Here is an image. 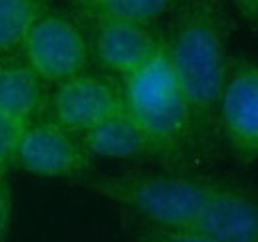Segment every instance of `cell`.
I'll return each instance as SVG.
<instances>
[{
	"mask_svg": "<svg viewBox=\"0 0 258 242\" xmlns=\"http://www.w3.org/2000/svg\"><path fill=\"white\" fill-rule=\"evenodd\" d=\"M187 101L197 145L217 137V107L228 72V16L221 0H183L163 36Z\"/></svg>",
	"mask_w": 258,
	"mask_h": 242,
	"instance_id": "6da1fadb",
	"label": "cell"
},
{
	"mask_svg": "<svg viewBox=\"0 0 258 242\" xmlns=\"http://www.w3.org/2000/svg\"><path fill=\"white\" fill-rule=\"evenodd\" d=\"M123 109L143 133L149 155L177 165L195 143L193 121L179 88L165 46L157 54L121 80Z\"/></svg>",
	"mask_w": 258,
	"mask_h": 242,
	"instance_id": "7a4b0ae2",
	"label": "cell"
},
{
	"mask_svg": "<svg viewBox=\"0 0 258 242\" xmlns=\"http://www.w3.org/2000/svg\"><path fill=\"white\" fill-rule=\"evenodd\" d=\"M213 181L173 171H125L94 177L88 187L123 209L135 222L195 230Z\"/></svg>",
	"mask_w": 258,
	"mask_h": 242,
	"instance_id": "3957f363",
	"label": "cell"
},
{
	"mask_svg": "<svg viewBox=\"0 0 258 242\" xmlns=\"http://www.w3.org/2000/svg\"><path fill=\"white\" fill-rule=\"evenodd\" d=\"M20 52L44 84L58 86L86 72L90 42L76 20L46 10L34 22Z\"/></svg>",
	"mask_w": 258,
	"mask_h": 242,
	"instance_id": "277c9868",
	"label": "cell"
},
{
	"mask_svg": "<svg viewBox=\"0 0 258 242\" xmlns=\"http://www.w3.org/2000/svg\"><path fill=\"white\" fill-rule=\"evenodd\" d=\"M217 133L238 163L258 161V62L230 60L217 107Z\"/></svg>",
	"mask_w": 258,
	"mask_h": 242,
	"instance_id": "5b68a950",
	"label": "cell"
},
{
	"mask_svg": "<svg viewBox=\"0 0 258 242\" xmlns=\"http://www.w3.org/2000/svg\"><path fill=\"white\" fill-rule=\"evenodd\" d=\"M92 155L78 135L52 119L32 121L20 139L14 167L46 179H74L90 169Z\"/></svg>",
	"mask_w": 258,
	"mask_h": 242,
	"instance_id": "8992f818",
	"label": "cell"
},
{
	"mask_svg": "<svg viewBox=\"0 0 258 242\" xmlns=\"http://www.w3.org/2000/svg\"><path fill=\"white\" fill-rule=\"evenodd\" d=\"M48 103L50 119L74 135H82L97 123L123 111V93L121 84L113 78L84 72L58 84Z\"/></svg>",
	"mask_w": 258,
	"mask_h": 242,
	"instance_id": "52a82bcc",
	"label": "cell"
},
{
	"mask_svg": "<svg viewBox=\"0 0 258 242\" xmlns=\"http://www.w3.org/2000/svg\"><path fill=\"white\" fill-rule=\"evenodd\" d=\"M163 36L147 24L107 20L92 24L90 54L97 64L119 82L145 66L161 48Z\"/></svg>",
	"mask_w": 258,
	"mask_h": 242,
	"instance_id": "ba28073f",
	"label": "cell"
},
{
	"mask_svg": "<svg viewBox=\"0 0 258 242\" xmlns=\"http://www.w3.org/2000/svg\"><path fill=\"white\" fill-rule=\"evenodd\" d=\"M195 230L219 242H258V193L215 179Z\"/></svg>",
	"mask_w": 258,
	"mask_h": 242,
	"instance_id": "9c48e42d",
	"label": "cell"
},
{
	"mask_svg": "<svg viewBox=\"0 0 258 242\" xmlns=\"http://www.w3.org/2000/svg\"><path fill=\"white\" fill-rule=\"evenodd\" d=\"M46 103L44 82L24 60L0 58V111L30 125Z\"/></svg>",
	"mask_w": 258,
	"mask_h": 242,
	"instance_id": "30bf717a",
	"label": "cell"
},
{
	"mask_svg": "<svg viewBox=\"0 0 258 242\" xmlns=\"http://www.w3.org/2000/svg\"><path fill=\"white\" fill-rule=\"evenodd\" d=\"M84 149L92 157H109V159H127L149 155V145L135 125V121L123 111L111 115L109 119L97 123L96 127L78 135Z\"/></svg>",
	"mask_w": 258,
	"mask_h": 242,
	"instance_id": "8fae6325",
	"label": "cell"
},
{
	"mask_svg": "<svg viewBox=\"0 0 258 242\" xmlns=\"http://www.w3.org/2000/svg\"><path fill=\"white\" fill-rule=\"evenodd\" d=\"M181 2L183 0H76V10L90 24L125 20L151 26Z\"/></svg>",
	"mask_w": 258,
	"mask_h": 242,
	"instance_id": "7c38bea8",
	"label": "cell"
},
{
	"mask_svg": "<svg viewBox=\"0 0 258 242\" xmlns=\"http://www.w3.org/2000/svg\"><path fill=\"white\" fill-rule=\"evenodd\" d=\"M46 12V0H0V58L22 50L34 22Z\"/></svg>",
	"mask_w": 258,
	"mask_h": 242,
	"instance_id": "4fadbf2b",
	"label": "cell"
},
{
	"mask_svg": "<svg viewBox=\"0 0 258 242\" xmlns=\"http://www.w3.org/2000/svg\"><path fill=\"white\" fill-rule=\"evenodd\" d=\"M133 242H219L197 230H173V228H157L141 222H131Z\"/></svg>",
	"mask_w": 258,
	"mask_h": 242,
	"instance_id": "5bb4252c",
	"label": "cell"
},
{
	"mask_svg": "<svg viewBox=\"0 0 258 242\" xmlns=\"http://www.w3.org/2000/svg\"><path fill=\"white\" fill-rule=\"evenodd\" d=\"M26 127V123L12 119L0 111V177H6V171L14 167L16 151Z\"/></svg>",
	"mask_w": 258,
	"mask_h": 242,
	"instance_id": "9a60e30c",
	"label": "cell"
},
{
	"mask_svg": "<svg viewBox=\"0 0 258 242\" xmlns=\"http://www.w3.org/2000/svg\"><path fill=\"white\" fill-rule=\"evenodd\" d=\"M10 212H12V191L6 177H0V242H4V236L8 232Z\"/></svg>",
	"mask_w": 258,
	"mask_h": 242,
	"instance_id": "2e32d148",
	"label": "cell"
},
{
	"mask_svg": "<svg viewBox=\"0 0 258 242\" xmlns=\"http://www.w3.org/2000/svg\"><path fill=\"white\" fill-rule=\"evenodd\" d=\"M242 22L258 30V0H228Z\"/></svg>",
	"mask_w": 258,
	"mask_h": 242,
	"instance_id": "e0dca14e",
	"label": "cell"
}]
</instances>
